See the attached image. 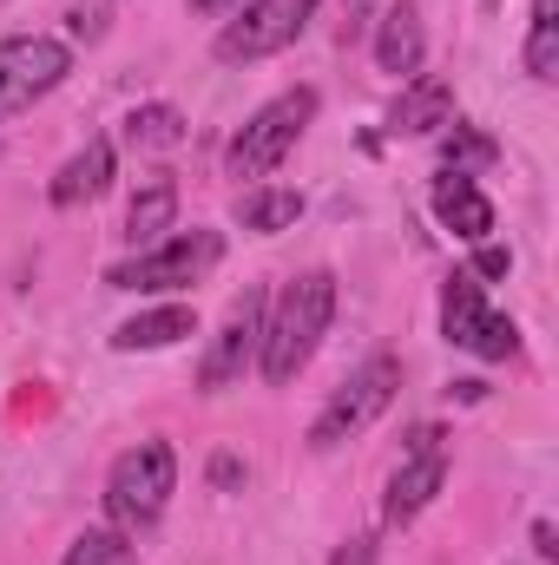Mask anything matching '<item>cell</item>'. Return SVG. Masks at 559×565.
Returning <instances> with one entry per match:
<instances>
[{
	"label": "cell",
	"instance_id": "1",
	"mask_svg": "<svg viewBox=\"0 0 559 565\" xmlns=\"http://www.w3.org/2000/svg\"><path fill=\"white\" fill-rule=\"evenodd\" d=\"M329 316H336V277L329 270H303L296 282H283L264 309V349H257V369L264 382L283 388L309 369L316 342L329 335Z\"/></svg>",
	"mask_w": 559,
	"mask_h": 565
},
{
	"label": "cell",
	"instance_id": "2",
	"mask_svg": "<svg viewBox=\"0 0 559 565\" xmlns=\"http://www.w3.org/2000/svg\"><path fill=\"white\" fill-rule=\"evenodd\" d=\"M171 493H178V454H171L165 440L126 447V454L113 460V473H106V513H113L119 533L158 526L165 507H171Z\"/></svg>",
	"mask_w": 559,
	"mask_h": 565
},
{
	"label": "cell",
	"instance_id": "3",
	"mask_svg": "<svg viewBox=\"0 0 559 565\" xmlns=\"http://www.w3.org/2000/svg\"><path fill=\"white\" fill-rule=\"evenodd\" d=\"M395 395H402V362H395V355L362 362V369H356L329 402H323V415L309 422V447H316V454H329V447L356 440L362 427H376L389 408H395Z\"/></svg>",
	"mask_w": 559,
	"mask_h": 565
},
{
	"label": "cell",
	"instance_id": "4",
	"mask_svg": "<svg viewBox=\"0 0 559 565\" xmlns=\"http://www.w3.org/2000/svg\"><path fill=\"white\" fill-rule=\"evenodd\" d=\"M309 119H316V86L277 93V99H271L264 113H251V126L231 139L224 171H231V178H264V171H277L283 158H289V145L309 132Z\"/></svg>",
	"mask_w": 559,
	"mask_h": 565
},
{
	"label": "cell",
	"instance_id": "5",
	"mask_svg": "<svg viewBox=\"0 0 559 565\" xmlns=\"http://www.w3.org/2000/svg\"><path fill=\"white\" fill-rule=\"evenodd\" d=\"M66 73H73V46L66 40H53V33H13V40H0V119H13L33 99H46Z\"/></svg>",
	"mask_w": 559,
	"mask_h": 565
},
{
	"label": "cell",
	"instance_id": "6",
	"mask_svg": "<svg viewBox=\"0 0 559 565\" xmlns=\"http://www.w3.org/2000/svg\"><path fill=\"white\" fill-rule=\"evenodd\" d=\"M224 257V237L218 231H178V237H158L151 250H139L133 264H119L113 270V289H139V296H151V289H184V282H198L211 264Z\"/></svg>",
	"mask_w": 559,
	"mask_h": 565
},
{
	"label": "cell",
	"instance_id": "7",
	"mask_svg": "<svg viewBox=\"0 0 559 565\" xmlns=\"http://www.w3.org/2000/svg\"><path fill=\"white\" fill-rule=\"evenodd\" d=\"M264 309H271L264 289H244V296L231 302L224 329L211 335V349H204V362H198V388H204V395H224L231 382L251 375V362H257V349H264Z\"/></svg>",
	"mask_w": 559,
	"mask_h": 565
},
{
	"label": "cell",
	"instance_id": "8",
	"mask_svg": "<svg viewBox=\"0 0 559 565\" xmlns=\"http://www.w3.org/2000/svg\"><path fill=\"white\" fill-rule=\"evenodd\" d=\"M309 7H316V0H251V7H244V20H231V26L218 33V46H211V53H218L224 66H244V60L283 53V46L303 33Z\"/></svg>",
	"mask_w": 559,
	"mask_h": 565
},
{
	"label": "cell",
	"instance_id": "9",
	"mask_svg": "<svg viewBox=\"0 0 559 565\" xmlns=\"http://www.w3.org/2000/svg\"><path fill=\"white\" fill-rule=\"evenodd\" d=\"M441 126H454V86H447L441 73H415V79L402 86V99L389 106V132H395V139H428V132H441Z\"/></svg>",
	"mask_w": 559,
	"mask_h": 565
},
{
	"label": "cell",
	"instance_id": "10",
	"mask_svg": "<svg viewBox=\"0 0 559 565\" xmlns=\"http://www.w3.org/2000/svg\"><path fill=\"white\" fill-rule=\"evenodd\" d=\"M447 487V454H409L389 480V500H382V520L389 526H409L415 513L434 507V493Z\"/></svg>",
	"mask_w": 559,
	"mask_h": 565
},
{
	"label": "cell",
	"instance_id": "11",
	"mask_svg": "<svg viewBox=\"0 0 559 565\" xmlns=\"http://www.w3.org/2000/svg\"><path fill=\"white\" fill-rule=\"evenodd\" d=\"M434 217H441L461 244H487V237H494V204L481 198V184H474L467 171H447V178L434 184Z\"/></svg>",
	"mask_w": 559,
	"mask_h": 565
},
{
	"label": "cell",
	"instance_id": "12",
	"mask_svg": "<svg viewBox=\"0 0 559 565\" xmlns=\"http://www.w3.org/2000/svg\"><path fill=\"white\" fill-rule=\"evenodd\" d=\"M421 60H428V33H421V13L402 0V7H389L382 26H376V66L395 73V79H415Z\"/></svg>",
	"mask_w": 559,
	"mask_h": 565
},
{
	"label": "cell",
	"instance_id": "13",
	"mask_svg": "<svg viewBox=\"0 0 559 565\" xmlns=\"http://www.w3.org/2000/svg\"><path fill=\"white\" fill-rule=\"evenodd\" d=\"M113 184V139H86V151H73L66 164H60V178H53V204L60 211H73V204H86V198H99Z\"/></svg>",
	"mask_w": 559,
	"mask_h": 565
},
{
	"label": "cell",
	"instance_id": "14",
	"mask_svg": "<svg viewBox=\"0 0 559 565\" xmlns=\"http://www.w3.org/2000/svg\"><path fill=\"white\" fill-rule=\"evenodd\" d=\"M171 224H178V184H171V171H151L133 191V204H126V237L133 244H158Z\"/></svg>",
	"mask_w": 559,
	"mask_h": 565
},
{
	"label": "cell",
	"instance_id": "15",
	"mask_svg": "<svg viewBox=\"0 0 559 565\" xmlns=\"http://www.w3.org/2000/svg\"><path fill=\"white\" fill-rule=\"evenodd\" d=\"M184 335H198V316H191L184 302H165V309H145L133 322H119V329H113V349L139 355V349H171V342H184Z\"/></svg>",
	"mask_w": 559,
	"mask_h": 565
},
{
	"label": "cell",
	"instance_id": "16",
	"mask_svg": "<svg viewBox=\"0 0 559 565\" xmlns=\"http://www.w3.org/2000/svg\"><path fill=\"white\" fill-rule=\"evenodd\" d=\"M481 322H487V296H481V277L454 270V277H447V289H441V335H447L454 349H467V342L481 335Z\"/></svg>",
	"mask_w": 559,
	"mask_h": 565
},
{
	"label": "cell",
	"instance_id": "17",
	"mask_svg": "<svg viewBox=\"0 0 559 565\" xmlns=\"http://www.w3.org/2000/svg\"><path fill=\"white\" fill-rule=\"evenodd\" d=\"M296 217H303V191H289V184H257V191L238 198V224L257 231V237H277Z\"/></svg>",
	"mask_w": 559,
	"mask_h": 565
},
{
	"label": "cell",
	"instance_id": "18",
	"mask_svg": "<svg viewBox=\"0 0 559 565\" xmlns=\"http://www.w3.org/2000/svg\"><path fill=\"white\" fill-rule=\"evenodd\" d=\"M66 565H139V546H133V533H119V526H86V533L66 546Z\"/></svg>",
	"mask_w": 559,
	"mask_h": 565
},
{
	"label": "cell",
	"instance_id": "19",
	"mask_svg": "<svg viewBox=\"0 0 559 565\" xmlns=\"http://www.w3.org/2000/svg\"><path fill=\"white\" fill-rule=\"evenodd\" d=\"M527 73L559 79V0H534V26H527Z\"/></svg>",
	"mask_w": 559,
	"mask_h": 565
},
{
	"label": "cell",
	"instance_id": "20",
	"mask_svg": "<svg viewBox=\"0 0 559 565\" xmlns=\"http://www.w3.org/2000/svg\"><path fill=\"white\" fill-rule=\"evenodd\" d=\"M126 139L139 151H171V145H184V113L178 106H133Z\"/></svg>",
	"mask_w": 559,
	"mask_h": 565
},
{
	"label": "cell",
	"instance_id": "21",
	"mask_svg": "<svg viewBox=\"0 0 559 565\" xmlns=\"http://www.w3.org/2000/svg\"><path fill=\"white\" fill-rule=\"evenodd\" d=\"M441 164H447V171L494 164V139H487V132H474V126H441Z\"/></svg>",
	"mask_w": 559,
	"mask_h": 565
},
{
	"label": "cell",
	"instance_id": "22",
	"mask_svg": "<svg viewBox=\"0 0 559 565\" xmlns=\"http://www.w3.org/2000/svg\"><path fill=\"white\" fill-rule=\"evenodd\" d=\"M467 349H474L481 362H507V355H520V329H514L507 316H494V309H487V322H481V335H474Z\"/></svg>",
	"mask_w": 559,
	"mask_h": 565
},
{
	"label": "cell",
	"instance_id": "23",
	"mask_svg": "<svg viewBox=\"0 0 559 565\" xmlns=\"http://www.w3.org/2000/svg\"><path fill=\"white\" fill-rule=\"evenodd\" d=\"M514 270V250H500V244H474V270L467 277H507Z\"/></svg>",
	"mask_w": 559,
	"mask_h": 565
},
{
	"label": "cell",
	"instance_id": "24",
	"mask_svg": "<svg viewBox=\"0 0 559 565\" xmlns=\"http://www.w3.org/2000/svg\"><path fill=\"white\" fill-rule=\"evenodd\" d=\"M211 480H218V487H238V480H244V467H238L231 454H218V460H211Z\"/></svg>",
	"mask_w": 559,
	"mask_h": 565
},
{
	"label": "cell",
	"instance_id": "25",
	"mask_svg": "<svg viewBox=\"0 0 559 565\" xmlns=\"http://www.w3.org/2000/svg\"><path fill=\"white\" fill-rule=\"evenodd\" d=\"M534 553H540V559H559V546H553V526H547V520H534Z\"/></svg>",
	"mask_w": 559,
	"mask_h": 565
},
{
	"label": "cell",
	"instance_id": "26",
	"mask_svg": "<svg viewBox=\"0 0 559 565\" xmlns=\"http://www.w3.org/2000/svg\"><path fill=\"white\" fill-rule=\"evenodd\" d=\"M369 559H376V540H349V553L336 565H369Z\"/></svg>",
	"mask_w": 559,
	"mask_h": 565
},
{
	"label": "cell",
	"instance_id": "27",
	"mask_svg": "<svg viewBox=\"0 0 559 565\" xmlns=\"http://www.w3.org/2000/svg\"><path fill=\"white\" fill-rule=\"evenodd\" d=\"M191 13H224V7H238V0H184Z\"/></svg>",
	"mask_w": 559,
	"mask_h": 565
}]
</instances>
